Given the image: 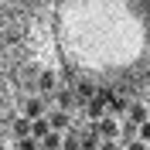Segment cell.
I'll return each instance as SVG.
<instances>
[{"mask_svg":"<svg viewBox=\"0 0 150 150\" xmlns=\"http://www.w3.org/2000/svg\"><path fill=\"white\" fill-rule=\"evenodd\" d=\"M112 99H116V96H112L109 89H99V92H96L92 99H89V116H92V120L99 123V120L106 116V112H109V103H112Z\"/></svg>","mask_w":150,"mask_h":150,"instance_id":"obj_1","label":"cell"},{"mask_svg":"<svg viewBox=\"0 0 150 150\" xmlns=\"http://www.w3.org/2000/svg\"><path fill=\"white\" fill-rule=\"evenodd\" d=\"M48 126H51L55 133H62V130H68V126H72V120H68V112L51 109V112H48Z\"/></svg>","mask_w":150,"mask_h":150,"instance_id":"obj_2","label":"cell"},{"mask_svg":"<svg viewBox=\"0 0 150 150\" xmlns=\"http://www.w3.org/2000/svg\"><path fill=\"white\" fill-rule=\"evenodd\" d=\"M96 133H99V140H112V137H116V120H112V116H103V120L96 123Z\"/></svg>","mask_w":150,"mask_h":150,"instance_id":"obj_3","label":"cell"},{"mask_svg":"<svg viewBox=\"0 0 150 150\" xmlns=\"http://www.w3.org/2000/svg\"><path fill=\"white\" fill-rule=\"evenodd\" d=\"M79 140H82V150H99V143H103V140H99V133H96V123L89 126V130L79 133Z\"/></svg>","mask_w":150,"mask_h":150,"instance_id":"obj_4","label":"cell"},{"mask_svg":"<svg viewBox=\"0 0 150 150\" xmlns=\"http://www.w3.org/2000/svg\"><path fill=\"white\" fill-rule=\"evenodd\" d=\"M24 112H28V120L34 123V120H45V116H48V106H45V99H31Z\"/></svg>","mask_w":150,"mask_h":150,"instance_id":"obj_5","label":"cell"},{"mask_svg":"<svg viewBox=\"0 0 150 150\" xmlns=\"http://www.w3.org/2000/svg\"><path fill=\"white\" fill-rule=\"evenodd\" d=\"M126 120H130V123H137V126H143V123H147V109H143L140 103H133L130 109H126Z\"/></svg>","mask_w":150,"mask_h":150,"instance_id":"obj_6","label":"cell"},{"mask_svg":"<svg viewBox=\"0 0 150 150\" xmlns=\"http://www.w3.org/2000/svg\"><path fill=\"white\" fill-rule=\"evenodd\" d=\"M62 150H82L79 130H68V133H62Z\"/></svg>","mask_w":150,"mask_h":150,"instance_id":"obj_7","label":"cell"},{"mask_svg":"<svg viewBox=\"0 0 150 150\" xmlns=\"http://www.w3.org/2000/svg\"><path fill=\"white\" fill-rule=\"evenodd\" d=\"M48 133H51V126H48V116H45V120H34V123H31V137H34V140H45Z\"/></svg>","mask_w":150,"mask_h":150,"instance_id":"obj_8","label":"cell"},{"mask_svg":"<svg viewBox=\"0 0 150 150\" xmlns=\"http://www.w3.org/2000/svg\"><path fill=\"white\" fill-rule=\"evenodd\" d=\"M120 137H123V143H133L137 137H140V126L126 120V123H123V130H120Z\"/></svg>","mask_w":150,"mask_h":150,"instance_id":"obj_9","label":"cell"},{"mask_svg":"<svg viewBox=\"0 0 150 150\" xmlns=\"http://www.w3.org/2000/svg\"><path fill=\"white\" fill-rule=\"evenodd\" d=\"M72 99H75V89H62V92H58V109H62V112H68V109H72Z\"/></svg>","mask_w":150,"mask_h":150,"instance_id":"obj_10","label":"cell"},{"mask_svg":"<svg viewBox=\"0 0 150 150\" xmlns=\"http://www.w3.org/2000/svg\"><path fill=\"white\" fill-rule=\"evenodd\" d=\"M41 150H62V133H55V130H51L45 140H41Z\"/></svg>","mask_w":150,"mask_h":150,"instance_id":"obj_11","label":"cell"},{"mask_svg":"<svg viewBox=\"0 0 150 150\" xmlns=\"http://www.w3.org/2000/svg\"><path fill=\"white\" fill-rule=\"evenodd\" d=\"M14 133H17V140H28L31 137V120H17L14 123Z\"/></svg>","mask_w":150,"mask_h":150,"instance_id":"obj_12","label":"cell"},{"mask_svg":"<svg viewBox=\"0 0 150 150\" xmlns=\"http://www.w3.org/2000/svg\"><path fill=\"white\" fill-rule=\"evenodd\" d=\"M126 109H130V103H126L123 96H116V99L109 103V112H126Z\"/></svg>","mask_w":150,"mask_h":150,"instance_id":"obj_13","label":"cell"},{"mask_svg":"<svg viewBox=\"0 0 150 150\" xmlns=\"http://www.w3.org/2000/svg\"><path fill=\"white\" fill-rule=\"evenodd\" d=\"M17 150H41V140L28 137V140H17Z\"/></svg>","mask_w":150,"mask_h":150,"instance_id":"obj_14","label":"cell"},{"mask_svg":"<svg viewBox=\"0 0 150 150\" xmlns=\"http://www.w3.org/2000/svg\"><path fill=\"white\" fill-rule=\"evenodd\" d=\"M38 85H41L45 92H51V89H55V75H41V79H38Z\"/></svg>","mask_w":150,"mask_h":150,"instance_id":"obj_15","label":"cell"},{"mask_svg":"<svg viewBox=\"0 0 150 150\" xmlns=\"http://www.w3.org/2000/svg\"><path fill=\"white\" fill-rule=\"evenodd\" d=\"M79 96H85V99H92V96H96V89H92L89 82H79Z\"/></svg>","mask_w":150,"mask_h":150,"instance_id":"obj_16","label":"cell"},{"mask_svg":"<svg viewBox=\"0 0 150 150\" xmlns=\"http://www.w3.org/2000/svg\"><path fill=\"white\" fill-rule=\"evenodd\" d=\"M140 140H143V143L150 140V120H147V123H143V126H140Z\"/></svg>","mask_w":150,"mask_h":150,"instance_id":"obj_17","label":"cell"},{"mask_svg":"<svg viewBox=\"0 0 150 150\" xmlns=\"http://www.w3.org/2000/svg\"><path fill=\"white\" fill-rule=\"evenodd\" d=\"M126 150H147V143H143V140H133V143H126Z\"/></svg>","mask_w":150,"mask_h":150,"instance_id":"obj_18","label":"cell"},{"mask_svg":"<svg viewBox=\"0 0 150 150\" xmlns=\"http://www.w3.org/2000/svg\"><path fill=\"white\" fill-rule=\"evenodd\" d=\"M99 150H120V143H112V140H103V143H99Z\"/></svg>","mask_w":150,"mask_h":150,"instance_id":"obj_19","label":"cell"}]
</instances>
